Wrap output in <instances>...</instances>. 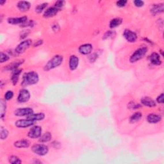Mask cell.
<instances>
[{
  "label": "cell",
  "mask_w": 164,
  "mask_h": 164,
  "mask_svg": "<svg viewBox=\"0 0 164 164\" xmlns=\"http://www.w3.org/2000/svg\"><path fill=\"white\" fill-rule=\"evenodd\" d=\"M28 33H29V32H28V31H24L23 33L21 34V35H20L21 37H21V39L25 38V37H27V36L28 35Z\"/></svg>",
  "instance_id": "7bdbcfd3"
},
{
  "label": "cell",
  "mask_w": 164,
  "mask_h": 164,
  "mask_svg": "<svg viewBox=\"0 0 164 164\" xmlns=\"http://www.w3.org/2000/svg\"><path fill=\"white\" fill-rule=\"evenodd\" d=\"M141 103L144 106H148V107H154L156 106V103L154 101L149 97H144L142 98Z\"/></svg>",
  "instance_id": "d6986e66"
},
{
  "label": "cell",
  "mask_w": 164,
  "mask_h": 164,
  "mask_svg": "<svg viewBox=\"0 0 164 164\" xmlns=\"http://www.w3.org/2000/svg\"><path fill=\"white\" fill-rule=\"evenodd\" d=\"M0 130H1V140H5L6 139L8 135V131L6 128H5L1 126V128H0Z\"/></svg>",
  "instance_id": "f1b7e54d"
},
{
  "label": "cell",
  "mask_w": 164,
  "mask_h": 164,
  "mask_svg": "<svg viewBox=\"0 0 164 164\" xmlns=\"http://www.w3.org/2000/svg\"><path fill=\"white\" fill-rule=\"evenodd\" d=\"M33 25V21L32 20H30V21H28L27 22H24L23 24H21V27H31V26Z\"/></svg>",
  "instance_id": "d590c367"
},
{
  "label": "cell",
  "mask_w": 164,
  "mask_h": 164,
  "mask_svg": "<svg viewBox=\"0 0 164 164\" xmlns=\"http://www.w3.org/2000/svg\"><path fill=\"white\" fill-rule=\"evenodd\" d=\"M141 118H142V114L140 112H136V113H135L130 117L129 121H130L131 123H135L139 121Z\"/></svg>",
  "instance_id": "d4e9b609"
},
{
  "label": "cell",
  "mask_w": 164,
  "mask_h": 164,
  "mask_svg": "<svg viewBox=\"0 0 164 164\" xmlns=\"http://www.w3.org/2000/svg\"><path fill=\"white\" fill-rule=\"evenodd\" d=\"M0 111H1V119L5 116V112H6V103L4 102V101L1 99L0 101Z\"/></svg>",
  "instance_id": "4316f807"
},
{
  "label": "cell",
  "mask_w": 164,
  "mask_h": 164,
  "mask_svg": "<svg viewBox=\"0 0 164 164\" xmlns=\"http://www.w3.org/2000/svg\"><path fill=\"white\" fill-rule=\"evenodd\" d=\"M51 139H52V135L50 132H46V133H45L44 135L41 136V139H39V141L41 142L45 143L50 141Z\"/></svg>",
  "instance_id": "cb8c5ba5"
},
{
  "label": "cell",
  "mask_w": 164,
  "mask_h": 164,
  "mask_svg": "<svg viewBox=\"0 0 164 164\" xmlns=\"http://www.w3.org/2000/svg\"><path fill=\"white\" fill-rule=\"evenodd\" d=\"M5 3H6V1H2V0H1V1H0V5H3V4Z\"/></svg>",
  "instance_id": "ee69618b"
},
{
  "label": "cell",
  "mask_w": 164,
  "mask_h": 164,
  "mask_svg": "<svg viewBox=\"0 0 164 164\" xmlns=\"http://www.w3.org/2000/svg\"><path fill=\"white\" fill-rule=\"evenodd\" d=\"M93 51V46L91 44H85L80 46L79 52L82 54H88Z\"/></svg>",
  "instance_id": "4fadbf2b"
},
{
  "label": "cell",
  "mask_w": 164,
  "mask_h": 164,
  "mask_svg": "<svg viewBox=\"0 0 164 164\" xmlns=\"http://www.w3.org/2000/svg\"><path fill=\"white\" fill-rule=\"evenodd\" d=\"M97 57H98V54H97V53H94L89 57V60L91 62H93L97 59Z\"/></svg>",
  "instance_id": "f35d334b"
},
{
  "label": "cell",
  "mask_w": 164,
  "mask_h": 164,
  "mask_svg": "<svg viewBox=\"0 0 164 164\" xmlns=\"http://www.w3.org/2000/svg\"><path fill=\"white\" fill-rule=\"evenodd\" d=\"M28 21V18L27 16L21 17V18H8L7 21L9 24H23L24 22Z\"/></svg>",
  "instance_id": "8fae6325"
},
{
  "label": "cell",
  "mask_w": 164,
  "mask_h": 164,
  "mask_svg": "<svg viewBox=\"0 0 164 164\" xmlns=\"http://www.w3.org/2000/svg\"><path fill=\"white\" fill-rule=\"evenodd\" d=\"M123 36L129 42H135L137 39V34L130 30H125L123 33Z\"/></svg>",
  "instance_id": "9c48e42d"
},
{
  "label": "cell",
  "mask_w": 164,
  "mask_h": 164,
  "mask_svg": "<svg viewBox=\"0 0 164 164\" xmlns=\"http://www.w3.org/2000/svg\"><path fill=\"white\" fill-rule=\"evenodd\" d=\"M39 80V74L35 71H30L25 73L22 80V85L26 87L28 85H35L38 83Z\"/></svg>",
  "instance_id": "6da1fadb"
},
{
  "label": "cell",
  "mask_w": 164,
  "mask_h": 164,
  "mask_svg": "<svg viewBox=\"0 0 164 164\" xmlns=\"http://www.w3.org/2000/svg\"><path fill=\"white\" fill-rule=\"evenodd\" d=\"M65 2L64 1H58L55 3V4H54V6L56 8H58V9H60L62 7H64Z\"/></svg>",
  "instance_id": "e575fe53"
},
{
  "label": "cell",
  "mask_w": 164,
  "mask_h": 164,
  "mask_svg": "<svg viewBox=\"0 0 164 164\" xmlns=\"http://www.w3.org/2000/svg\"><path fill=\"white\" fill-rule=\"evenodd\" d=\"M52 146L54 148H59L60 147V143L58 142H56V141H54V142L52 143Z\"/></svg>",
  "instance_id": "60d3db41"
},
{
  "label": "cell",
  "mask_w": 164,
  "mask_h": 164,
  "mask_svg": "<svg viewBox=\"0 0 164 164\" xmlns=\"http://www.w3.org/2000/svg\"><path fill=\"white\" fill-rule=\"evenodd\" d=\"M157 102L161 103V104H162L163 103V94H162L160 95V96H158L157 97Z\"/></svg>",
  "instance_id": "ab89813d"
},
{
  "label": "cell",
  "mask_w": 164,
  "mask_h": 164,
  "mask_svg": "<svg viewBox=\"0 0 164 164\" xmlns=\"http://www.w3.org/2000/svg\"><path fill=\"white\" fill-rule=\"evenodd\" d=\"M133 3L137 7H142L144 5V1H141V0H135Z\"/></svg>",
  "instance_id": "74e56055"
},
{
  "label": "cell",
  "mask_w": 164,
  "mask_h": 164,
  "mask_svg": "<svg viewBox=\"0 0 164 164\" xmlns=\"http://www.w3.org/2000/svg\"><path fill=\"white\" fill-rule=\"evenodd\" d=\"M122 23V19L119 18H115L111 20L110 22V28H114L117 27Z\"/></svg>",
  "instance_id": "484cf974"
},
{
  "label": "cell",
  "mask_w": 164,
  "mask_h": 164,
  "mask_svg": "<svg viewBox=\"0 0 164 164\" xmlns=\"http://www.w3.org/2000/svg\"><path fill=\"white\" fill-rule=\"evenodd\" d=\"M22 63H23V61H17L12 63V64H10L9 65H8L6 67V70L7 71H14L16 69H18V68L19 65H21Z\"/></svg>",
  "instance_id": "603a6c76"
},
{
  "label": "cell",
  "mask_w": 164,
  "mask_h": 164,
  "mask_svg": "<svg viewBox=\"0 0 164 164\" xmlns=\"http://www.w3.org/2000/svg\"><path fill=\"white\" fill-rule=\"evenodd\" d=\"M42 43H43L42 40H39V41H37L35 44L33 45V46L34 47H37V46H41V44H42Z\"/></svg>",
  "instance_id": "b9f144b4"
},
{
  "label": "cell",
  "mask_w": 164,
  "mask_h": 164,
  "mask_svg": "<svg viewBox=\"0 0 164 164\" xmlns=\"http://www.w3.org/2000/svg\"><path fill=\"white\" fill-rule=\"evenodd\" d=\"M31 43H32V41H31V40L30 39H27L25 40V41H23L17 46L15 50V52L18 54L24 53L28 48H30V46L31 45Z\"/></svg>",
  "instance_id": "5b68a950"
},
{
  "label": "cell",
  "mask_w": 164,
  "mask_h": 164,
  "mask_svg": "<svg viewBox=\"0 0 164 164\" xmlns=\"http://www.w3.org/2000/svg\"><path fill=\"white\" fill-rule=\"evenodd\" d=\"M63 60H64V59H63V56L61 55L57 54V55L54 56L53 58L49 60L47 64L45 65L44 70L48 71L51 69H53L59 67V66H60L62 64Z\"/></svg>",
  "instance_id": "7a4b0ae2"
},
{
  "label": "cell",
  "mask_w": 164,
  "mask_h": 164,
  "mask_svg": "<svg viewBox=\"0 0 164 164\" xmlns=\"http://www.w3.org/2000/svg\"><path fill=\"white\" fill-rule=\"evenodd\" d=\"M149 59L152 64L155 65H160L162 64L159 54L157 53H152L149 57Z\"/></svg>",
  "instance_id": "9a60e30c"
},
{
  "label": "cell",
  "mask_w": 164,
  "mask_h": 164,
  "mask_svg": "<svg viewBox=\"0 0 164 164\" xmlns=\"http://www.w3.org/2000/svg\"><path fill=\"white\" fill-rule=\"evenodd\" d=\"M17 6H18V9L20 11H21V12H27V11L30 9L31 5L28 1H21L18 3Z\"/></svg>",
  "instance_id": "2e32d148"
},
{
  "label": "cell",
  "mask_w": 164,
  "mask_h": 164,
  "mask_svg": "<svg viewBox=\"0 0 164 164\" xmlns=\"http://www.w3.org/2000/svg\"><path fill=\"white\" fill-rule=\"evenodd\" d=\"M42 134V128L39 126H35L31 128L28 132V137L31 139H37L41 137Z\"/></svg>",
  "instance_id": "52a82bcc"
},
{
  "label": "cell",
  "mask_w": 164,
  "mask_h": 164,
  "mask_svg": "<svg viewBox=\"0 0 164 164\" xmlns=\"http://www.w3.org/2000/svg\"><path fill=\"white\" fill-rule=\"evenodd\" d=\"M147 52H148V48L146 47H142L137 49L131 56L129 61L131 63L136 62L138 60L142 59L146 55Z\"/></svg>",
  "instance_id": "3957f363"
},
{
  "label": "cell",
  "mask_w": 164,
  "mask_h": 164,
  "mask_svg": "<svg viewBox=\"0 0 164 164\" xmlns=\"http://www.w3.org/2000/svg\"><path fill=\"white\" fill-rule=\"evenodd\" d=\"M8 60H9V56L5 53L1 52L0 54V62H1V63L7 62Z\"/></svg>",
  "instance_id": "4dcf8cb0"
},
{
  "label": "cell",
  "mask_w": 164,
  "mask_h": 164,
  "mask_svg": "<svg viewBox=\"0 0 164 164\" xmlns=\"http://www.w3.org/2000/svg\"><path fill=\"white\" fill-rule=\"evenodd\" d=\"M13 96H14L13 92L11 91H8L5 94V99L7 101H9V100L12 99Z\"/></svg>",
  "instance_id": "1f68e13d"
},
{
  "label": "cell",
  "mask_w": 164,
  "mask_h": 164,
  "mask_svg": "<svg viewBox=\"0 0 164 164\" xmlns=\"http://www.w3.org/2000/svg\"><path fill=\"white\" fill-rule=\"evenodd\" d=\"M161 119H162V117L159 115L151 114L147 116V120L151 124H156L160 122Z\"/></svg>",
  "instance_id": "ac0fdd59"
},
{
  "label": "cell",
  "mask_w": 164,
  "mask_h": 164,
  "mask_svg": "<svg viewBox=\"0 0 164 164\" xmlns=\"http://www.w3.org/2000/svg\"><path fill=\"white\" fill-rule=\"evenodd\" d=\"M128 106H129V108L131 109H137V108H140L141 106L140 104H139V103L131 102L130 103V104Z\"/></svg>",
  "instance_id": "836d02e7"
},
{
  "label": "cell",
  "mask_w": 164,
  "mask_h": 164,
  "mask_svg": "<svg viewBox=\"0 0 164 164\" xmlns=\"http://www.w3.org/2000/svg\"><path fill=\"white\" fill-rule=\"evenodd\" d=\"M59 9L56 8L55 7H52L48 8V9L45 11L44 13V17L46 18H50L56 16L59 12Z\"/></svg>",
  "instance_id": "7c38bea8"
},
{
  "label": "cell",
  "mask_w": 164,
  "mask_h": 164,
  "mask_svg": "<svg viewBox=\"0 0 164 164\" xmlns=\"http://www.w3.org/2000/svg\"><path fill=\"white\" fill-rule=\"evenodd\" d=\"M30 98V94L27 89L22 88L19 91L18 97V101L19 103H26L29 101Z\"/></svg>",
  "instance_id": "8992f818"
},
{
  "label": "cell",
  "mask_w": 164,
  "mask_h": 164,
  "mask_svg": "<svg viewBox=\"0 0 164 164\" xmlns=\"http://www.w3.org/2000/svg\"><path fill=\"white\" fill-rule=\"evenodd\" d=\"M32 151L39 156H44L49 151L48 146L44 144H35L32 146Z\"/></svg>",
  "instance_id": "277c9868"
},
{
  "label": "cell",
  "mask_w": 164,
  "mask_h": 164,
  "mask_svg": "<svg viewBox=\"0 0 164 164\" xmlns=\"http://www.w3.org/2000/svg\"><path fill=\"white\" fill-rule=\"evenodd\" d=\"M45 115L43 113H38V114H32L30 115V116H27L28 119H30L34 120V121H37V120H41L44 119Z\"/></svg>",
  "instance_id": "7402d4cb"
},
{
  "label": "cell",
  "mask_w": 164,
  "mask_h": 164,
  "mask_svg": "<svg viewBox=\"0 0 164 164\" xmlns=\"http://www.w3.org/2000/svg\"><path fill=\"white\" fill-rule=\"evenodd\" d=\"M9 162L13 164H19L21 163V160L18 157L12 156L9 158Z\"/></svg>",
  "instance_id": "f546056e"
},
{
  "label": "cell",
  "mask_w": 164,
  "mask_h": 164,
  "mask_svg": "<svg viewBox=\"0 0 164 164\" xmlns=\"http://www.w3.org/2000/svg\"><path fill=\"white\" fill-rule=\"evenodd\" d=\"M33 114V110L31 108H18L15 111L16 116H28Z\"/></svg>",
  "instance_id": "30bf717a"
},
{
  "label": "cell",
  "mask_w": 164,
  "mask_h": 164,
  "mask_svg": "<svg viewBox=\"0 0 164 164\" xmlns=\"http://www.w3.org/2000/svg\"><path fill=\"white\" fill-rule=\"evenodd\" d=\"M164 10L163 4L153 5L151 9V12L153 16H156L157 14L162 13Z\"/></svg>",
  "instance_id": "e0dca14e"
},
{
  "label": "cell",
  "mask_w": 164,
  "mask_h": 164,
  "mask_svg": "<svg viewBox=\"0 0 164 164\" xmlns=\"http://www.w3.org/2000/svg\"><path fill=\"white\" fill-rule=\"evenodd\" d=\"M14 146L18 148H27L30 146V142L28 140H21L14 143Z\"/></svg>",
  "instance_id": "44dd1931"
},
{
  "label": "cell",
  "mask_w": 164,
  "mask_h": 164,
  "mask_svg": "<svg viewBox=\"0 0 164 164\" xmlns=\"http://www.w3.org/2000/svg\"><path fill=\"white\" fill-rule=\"evenodd\" d=\"M47 5H48L47 3H44L39 5L38 6L35 8V12L38 14L41 13L42 11L44 10L46 8Z\"/></svg>",
  "instance_id": "83f0119b"
},
{
  "label": "cell",
  "mask_w": 164,
  "mask_h": 164,
  "mask_svg": "<svg viewBox=\"0 0 164 164\" xmlns=\"http://www.w3.org/2000/svg\"><path fill=\"white\" fill-rule=\"evenodd\" d=\"M69 68L71 71L76 69L79 64V59L75 55H72L69 59Z\"/></svg>",
  "instance_id": "5bb4252c"
},
{
  "label": "cell",
  "mask_w": 164,
  "mask_h": 164,
  "mask_svg": "<svg viewBox=\"0 0 164 164\" xmlns=\"http://www.w3.org/2000/svg\"><path fill=\"white\" fill-rule=\"evenodd\" d=\"M35 121L34 120L30 119H21V120H18V121H16L15 123V125L17 126L18 128H28L30 127V126H32L34 125Z\"/></svg>",
  "instance_id": "ba28073f"
},
{
  "label": "cell",
  "mask_w": 164,
  "mask_h": 164,
  "mask_svg": "<svg viewBox=\"0 0 164 164\" xmlns=\"http://www.w3.org/2000/svg\"><path fill=\"white\" fill-rule=\"evenodd\" d=\"M115 35V32L112 31H108L105 33L104 36H103V39H107L110 37H112V36H114Z\"/></svg>",
  "instance_id": "d6a6232c"
},
{
  "label": "cell",
  "mask_w": 164,
  "mask_h": 164,
  "mask_svg": "<svg viewBox=\"0 0 164 164\" xmlns=\"http://www.w3.org/2000/svg\"><path fill=\"white\" fill-rule=\"evenodd\" d=\"M126 3H127V1H126V0H120V1H118L116 3L117 6L119 7H125Z\"/></svg>",
  "instance_id": "8d00e7d4"
},
{
  "label": "cell",
  "mask_w": 164,
  "mask_h": 164,
  "mask_svg": "<svg viewBox=\"0 0 164 164\" xmlns=\"http://www.w3.org/2000/svg\"><path fill=\"white\" fill-rule=\"evenodd\" d=\"M22 72V69H16L13 71L12 74V78H11V80H12V82L13 85H16L18 82V80L19 78V76L21 74Z\"/></svg>",
  "instance_id": "ffe728a7"
}]
</instances>
